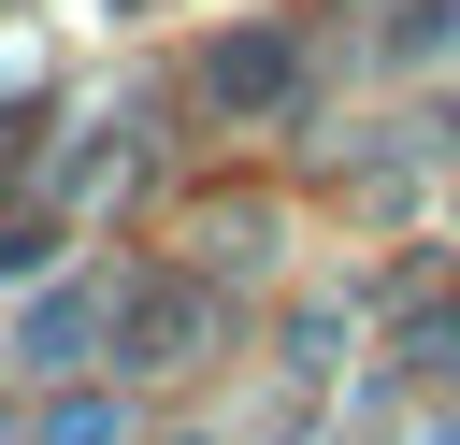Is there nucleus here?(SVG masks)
Masks as SVG:
<instances>
[{
    "label": "nucleus",
    "mask_w": 460,
    "mask_h": 445,
    "mask_svg": "<svg viewBox=\"0 0 460 445\" xmlns=\"http://www.w3.org/2000/svg\"><path fill=\"white\" fill-rule=\"evenodd\" d=\"M201 86H216L230 115H273V100L302 86V43H288V29H230V43L201 57Z\"/></svg>",
    "instance_id": "nucleus-1"
},
{
    "label": "nucleus",
    "mask_w": 460,
    "mask_h": 445,
    "mask_svg": "<svg viewBox=\"0 0 460 445\" xmlns=\"http://www.w3.org/2000/svg\"><path fill=\"white\" fill-rule=\"evenodd\" d=\"M86 345H101V301H86V287H72V301H43V316H29V359H58V373H72V359H86Z\"/></svg>",
    "instance_id": "nucleus-2"
},
{
    "label": "nucleus",
    "mask_w": 460,
    "mask_h": 445,
    "mask_svg": "<svg viewBox=\"0 0 460 445\" xmlns=\"http://www.w3.org/2000/svg\"><path fill=\"white\" fill-rule=\"evenodd\" d=\"M172 345H201V301H144V316H129V373H158Z\"/></svg>",
    "instance_id": "nucleus-3"
},
{
    "label": "nucleus",
    "mask_w": 460,
    "mask_h": 445,
    "mask_svg": "<svg viewBox=\"0 0 460 445\" xmlns=\"http://www.w3.org/2000/svg\"><path fill=\"white\" fill-rule=\"evenodd\" d=\"M388 43H402V57H431V43H460V0H388Z\"/></svg>",
    "instance_id": "nucleus-4"
},
{
    "label": "nucleus",
    "mask_w": 460,
    "mask_h": 445,
    "mask_svg": "<svg viewBox=\"0 0 460 445\" xmlns=\"http://www.w3.org/2000/svg\"><path fill=\"white\" fill-rule=\"evenodd\" d=\"M43 445H129V416H115V402H58V416H43Z\"/></svg>",
    "instance_id": "nucleus-5"
},
{
    "label": "nucleus",
    "mask_w": 460,
    "mask_h": 445,
    "mask_svg": "<svg viewBox=\"0 0 460 445\" xmlns=\"http://www.w3.org/2000/svg\"><path fill=\"white\" fill-rule=\"evenodd\" d=\"M402 359H417V373H460V301H446V316H417V330H402Z\"/></svg>",
    "instance_id": "nucleus-6"
},
{
    "label": "nucleus",
    "mask_w": 460,
    "mask_h": 445,
    "mask_svg": "<svg viewBox=\"0 0 460 445\" xmlns=\"http://www.w3.org/2000/svg\"><path fill=\"white\" fill-rule=\"evenodd\" d=\"M29 258H43V230H29V215H0V273H29Z\"/></svg>",
    "instance_id": "nucleus-7"
}]
</instances>
